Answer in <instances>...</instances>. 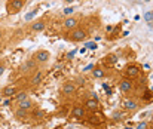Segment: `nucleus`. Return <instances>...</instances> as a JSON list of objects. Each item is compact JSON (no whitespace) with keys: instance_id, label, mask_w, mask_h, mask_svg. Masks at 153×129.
I'll return each mask as SVG.
<instances>
[{"instance_id":"1","label":"nucleus","mask_w":153,"mask_h":129,"mask_svg":"<svg viewBox=\"0 0 153 129\" xmlns=\"http://www.w3.org/2000/svg\"><path fill=\"white\" fill-rule=\"evenodd\" d=\"M27 0H7L6 3V12L7 15H16L25 4Z\"/></svg>"},{"instance_id":"2","label":"nucleus","mask_w":153,"mask_h":129,"mask_svg":"<svg viewBox=\"0 0 153 129\" xmlns=\"http://www.w3.org/2000/svg\"><path fill=\"white\" fill-rule=\"evenodd\" d=\"M86 36H88V31H86L85 28H82V27H77V28L71 30L68 39H70L71 42H82V40L86 39Z\"/></svg>"},{"instance_id":"3","label":"nucleus","mask_w":153,"mask_h":129,"mask_svg":"<svg viewBox=\"0 0 153 129\" xmlns=\"http://www.w3.org/2000/svg\"><path fill=\"white\" fill-rule=\"evenodd\" d=\"M33 59H34L36 62H39V64H45V62H48V61L51 59V52L46 50V49H39V50L33 55Z\"/></svg>"},{"instance_id":"4","label":"nucleus","mask_w":153,"mask_h":129,"mask_svg":"<svg viewBox=\"0 0 153 129\" xmlns=\"http://www.w3.org/2000/svg\"><path fill=\"white\" fill-rule=\"evenodd\" d=\"M125 76H126L129 80L137 79V77L140 76V67H138L137 64H128V65L125 67Z\"/></svg>"},{"instance_id":"5","label":"nucleus","mask_w":153,"mask_h":129,"mask_svg":"<svg viewBox=\"0 0 153 129\" xmlns=\"http://www.w3.org/2000/svg\"><path fill=\"white\" fill-rule=\"evenodd\" d=\"M16 93H18V89H16L15 85H7L0 90V96H1V98H12V96H15Z\"/></svg>"},{"instance_id":"6","label":"nucleus","mask_w":153,"mask_h":129,"mask_svg":"<svg viewBox=\"0 0 153 129\" xmlns=\"http://www.w3.org/2000/svg\"><path fill=\"white\" fill-rule=\"evenodd\" d=\"M62 27L65 28V30H74V28H77L79 27V19L76 18V16H67L65 19H64V22H62Z\"/></svg>"},{"instance_id":"7","label":"nucleus","mask_w":153,"mask_h":129,"mask_svg":"<svg viewBox=\"0 0 153 129\" xmlns=\"http://www.w3.org/2000/svg\"><path fill=\"white\" fill-rule=\"evenodd\" d=\"M71 117L74 119H83L86 117V108L83 105H74L71 110Z\"/></svg>"},{"instance_id":"8","label":"nucleus","mask_w":153,"mask_h":129,"mask_svg":"<svg viewBox=\"0 0 153 129\" xmlns=\"http://www.w3.org/2000/svg\"><path fill=\"white\" fill-rule=\"evenodd\" d=\"M42 80H43V71L34 70V73H33V76H31V79H30V83L33 86H37L42 83Z\"/></svg>"},{"instance_id":"9","label":"nucleus","mask_w":153,"mask_h":129,"mask_svg":"<svg viewBox=\"0 0 153 129\" xmlns=\"http://www.w3.org/2000/svg\"><path fill=\"white\" fill-rule=\"evenodd\" d=\"M120 90L123 92V93H128V92H131L132 89H134V83H132V80H129V79H123L122 82H120Z\"/></svg>"},{"instance_id":"10","label":"nucleus","mask_w":153,"mask_h":129,"mask_svg":"<svg viewBox=\"0 0 153 129\" xmlns=\"http://www.w3.org/2000/svg\"><path fill=\"white\" fill-rule=\"evenodd\" d=\"M76 92V83L74 82H65L62 86V95H71Z\"/></svg>"},{"instance_id":"11","label":"nucleus","mask_w":153,"mask_h":129,"mask_svg":"<svg viewBox=\"0 0 153 129\" xmlns=\"http://www.w3.org/2000/svg\"><path fill=\"white\" fill-rule=\"evenodd\" d=\"M45 28H46V22H45V21H34V22H31V25H30V30H31V31H36V33L43 31Z\"/></svg>"},{"instance_id":"12","label":"nucleus","mask_w":153,"mask_h":129,"mask_svg":"<svg viewBox=\"0 0 153 129\" xmlns=\"http://www.w3.org/2000/svg\"><path fill=\"white\" fill-rule=\"evenodd\" d=\"M33 105H34V102H33V99H31V98H27V99H24V101L18 102V108L25 110V111H28L30 108H33Z\"/></svg>"},{"instance_id":"13","label":"nucleus","mask_w":153,"mask_h":129,"mask_svg":"<svg viewBox=\"0 0 153 129\" xmlns=\"http://www.w3.org/2000/svg\"><path fill=\"white\" fill-rule=\"evenodd\" d=\"M85 108L89 110V111H98V101L89 98V99L85 102Z\"/></svg>"},{"instance_id":"14","label":"nucleus","mask_w":153,"mask_h":129,"mask_svg":"<svg viewBox=\"0 0 153 129\" xmlns=\"http://www.w3.org/2000/svg\"><path fill=\"white\" fill-rule=\"evenodd\" d=\"M137 107H138V104L135 99H125L123 101V108L128 111H134V110H137Z\"/></svg>"},{"instance_id":"15","label":"nucleus","mask_w":153,"mask_h":129,"mask_svg":"<svg viewBox=\"0 0 153 129\" xmlns=\"http://www.w3.org/2000/svg\"><path fill=\"white\" fill-rule=\"evenodd\" d=\"M30 70H36V61L34 59H30L22 65V71H30Z\"/></svg>"},{"instance_id":"16","label":"nucleus","mask_w":153,"mask_h":129,"mask_svg":"<svg viewBox=\"0 0 153 129\" xmlns=\"http://www.w3.org/2000/svg\"><path fill=\"white\" fill-rule=\"evenodd\" d=\"M104 74H105V70L101 68V67H97V68L92 71V76H94L95 79H102V77H104Z\"/></svg>"},{"instance_id":"17","label":"nucleus","mask_w":153,"mask_h":129,"mask_svg":"<svg viewBox=\"0 0 153 129\" xmlns=\"http://www.w3.org/2000/svg\"><path fill=\"white\" fill-rule=\"evenodd\" d=\"M27 98H30L27 92H18V93L15 95V101H16V102H21V101H24V99H27Z\"/></svg>"},{"instance_id":"18","label":"nucleus","mask_w":153,"mask_h":129,"mask_svg":"<svg viewBox=\"0 0 153 129\" xmlns=\"http://www.w3.org/2000/svg\"><path fill=\"white\" fill-rule=\"evenodd\" d=\"M15 117H16L18 120H24V119L27 117V111H25V110H21V108H18V110L15 111Z\"/></svg>"},{"instance_id":"19","label":"nucleus","mask_w":153,"mask_h":129,"mask_svg":"<svg viewBox=\"0 0 153 129\" xmlns=\"http://www.w3.org/2000/svg\"><path fill=\"white\" fill-rule=\"evenodd\" d=\"M116 61H117V56L114 53H110V55L105 56V62H108V64H114Z\"/></svg>"},{"instance_id":"20","label":"nucleus","mask_w":153,"mask_h":129,"mask_svg":"<svg viewBox=\"0 0 153 129\" xmlns=\"http://www.w3.org/2000/svg\"><path fill=\"white\" fill-rule=\"evenodd\" d=\"M144 19H146L147 22H152L153 21V12L152 10H149V12H146V13H144Z\"/></svg>"},{"instance_id":"21","label":"nucleus","mask_w":153,"mask_h":129,"mask_svg":"<svg viewBox=\"0 0 153 129\" xmlns=\"http://www.w3.org/2000/svg\"><path fill=\"white\" fill-rule=\"evenodd\" d=\"M73 12H74V7H73V6H68V7H65V9H64V13H65L67 16H70Z\"/></svg>"},{"instance_id":"22","label":"nucleus","mask_w":153,"mask_h":129,"mask_svg":"<svg viewBox=\"0 0 153 129\" xmlns=\"http://www.w3.org/2000/svg\"><path fill=\"white\" fill-rule=\"evenodd\" d=\"M86 47H88V49H97V43H95V42L86 43Z\"/></svg>"},{"instance_id":"23","label":"nucleus","mask_w":153,"mask_h":129,"mask_svg":"<svg viewBox=\"0 0 153 129\" xmlns=\"http://www.w3.org/2000/svg\"><path fill=\"white\" fill-rule=\"evenodd\" d=\"M137 129H147V123H146V122H141V123H138Z\"/></svg>"},{"instance_id":"24","label":"nucleus","mask_w":153,"mask_h":129,"mask_svg":"<svg viewBox=\"0 0 153 129\" xmlns=\"http://www.w3.org/2000/svg\"><path fill=\"white\" fill-rule=\"evenodd\" d=\"M94 68V64H89V65H86L85 68H83V71H91Z\"/></svg>"},{"instance_id":"25","label":"nucleus","mask_w":153,"mask_h":129,"mask_svg":"<svg viewBox=\"0 0 153 129\" xmlns=\"http://www.w3.org/2000/svg\"><path fill=\"white\" fill-rule=\"evenodd\" d=\"M34 15H36V10H33V12H31V13H28V15H27V16H25V18H27V19H31V18H33V16H34Z\"/></svg>"},{"instance_id":"26","label":"nucleus","mask_w":153,"mask_h":129,"mask_svg":"<svg viewBox=\"0 0 153 129\" xmlns=\"http://www.w3.org/2000/svg\"><path fill=\"white\" fill-rule=\"evenodd\" d=\"M4 73V64H0V76Z\"/></svg>"},{"instance_id":"27","label":"nucleus","mask_w":153,"mask_h":129,"mask_svg":"<svg viewBox=\"0 0 153 129\" xmlns=\"http://www.w3.org/2000/svg\"><path fill=\"white\" fill-rule=\"evenodd\" d=\"M74 53H76V52H74V50H73V52H70V53H68V55H67V58H68V59H71V58H73V56H74Z\"/></svg>"},{"instance_id":"28","label":"nucleus","mask_w":153,"mask_h":129,"mask_svg":"<svg viewBox=\"0 0 153 129\" xmlns=\"http://www.w3.org/2000/svg\"><path fill=\"white\" fill-rule=\"evenodd\" d=\"M147 129H153V125H152V126H147Z\"/></svg>"},{"instance_id":"29","label":"nucleus","mask_w":153,"mask_h":129,"mask_svg":"<svg viewBox=\"0 0 153 129\" xmlns=\"http://www.w3.org/2000/svg\"><path fill=\"white\" fill-rule=\"evenodd\" d=\"M65 1H68V3H70V1H73V0H65Z\"/></svg>"},{"instance_id":"30","label":"nucleus","mask_w":153,"mask_h":129,"mask_svg":"<svg viewBox=\"0 0 153 129\" xmlns=\"http://www.w3.org/2000/svg\"><path fill=\"white\" fill-rule=\"evenodd\" d=\"M144 1H150V0H144Z\"/></svg>"}]
</instances>
